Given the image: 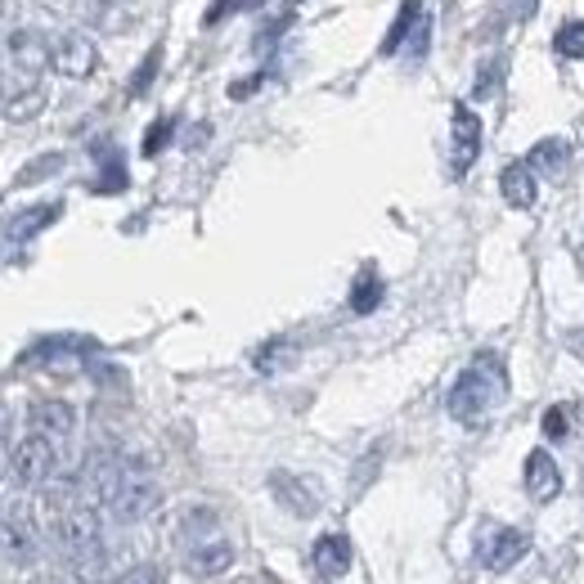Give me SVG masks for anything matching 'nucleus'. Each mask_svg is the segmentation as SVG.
<instances>
[{"mask_svg": "<svg viewBox=\"0 0 584 584\" xmlns=\"http://www.w3.org/2000/svg\"><path fill=\"white\" fill-rule=\"evenodd\" d=\"M499 189H504L508 207L526 211V207L535 202V171H531L526 162H513V167H504V176H499Z\"/></svg>", "mask_w": 584, "mask_h": 584, "instance_id": "nucleus-13", "label": "nucleus"}, {"mask_svg": "<svg viewBox=\"0 0 584 584\" xmlns=\"http://www.w3.org/2000/svg\"><path fill=\"white\" fill-rule=\"evenodd\" d=\"M10 454H14V449L6 445V436H0V477H10Z\"/></svg>", "mask_w": 584, "mask_h": 584, "instance_id": "nucleus-22", "label": "nucleus"}, {"mask_svg": "<svg viewBox=\"0 0 584 584\" xmlns=\"http://www.w3.org/2000/svg\"><path fill=\"white\" fill-rule=\"evenodd\" d=\"M99 508L95 504H86V499H77V504H68L59 517H55V544L68 553V557H77V553H90V548H99L103 540H99Z\"/></svg>", "mask_w": 584, "mask_h": 584, "instance_id": "nucleus-5", "label": "nucleus"}, {"mask_svg": "<svg viewBox=\"0 0 584 584\" xmlns=\"http://www.w3.org/2000/svg\"><path fill=\"white\" fill-rule=\"evenodd\" d=\"M562 162H566V145H562V140H544V145H535L531 158H526L531 171H548V176H562Z\"/></svg>", "mask_w": 584, "mask_h": 584, "instance_id": "nucleus-16", "label": "nucleus"}, {"mask_svg": "<svg viewBox=\"0 0 584 584\" xmlns=\"http://www.w3.org/2000/svg\"><path fill=\"white\" fill-rule=\"evenodd\" d=\"M10 477L23 486V491H37V486H50L59 477V441L41 436V432H28L14 454H10Z\"/></svg>", "mask_w": 584, "mask_h": 584, "instance_id": "nucleus-3", "label": "nucleus"}, {"mask_svg": "<svg viewBox=\"0 0 584 584\" xmlns=\"http://www.w3.org/2000/svg\"><path fill=\"white\" fill-rule=\"evenodd\" d=\"M46 108V90L37 86V81H28L23 90H14L10 99H6V112L14 117V122H23V117H37Z\"/></svg>", "mask_w": 584, "mask_h": 584, "instance_id": "nucleus-15", "label": "nucleus"}, {"mask_svg": "<svg viewBox=\"0 0 584 584\" xmlns=\"http://www.w3.org/2000/svg\"><path fill=\"white\" fill-rule=\"evenodd\" d=\"M270 491H275V495H279V504H284L288 513H297V517L319 513V491H315L310 482H301V477L275 473V477H270Z\"/></svg>", "mask_w": 584, "mask_h": 584, "instance_id": "nucleus-11", "label": "nucleus"}, {"mask_svg": "<svg viewBox=\"0 0 584 584\" xmlns=\"http://www.w3.org/2000/svg\"><path fill=\"white\" fill-rule=\"evenodd\" d=\"M504 392H508L504 365H499L495 356H477V365L467 369V374L454 383V392H449V414H454L458 423H482V418L504 400Z\"/></svg>", "mask_w": 584, "mask_h": 584, "instance_id": "nucleus-1", "label": "nucleus"}, {"mask_svg": "<svg viewBox=\"0 0 584 584\" xmlns=\"http://www.w3.org/2000/svg\"><path fill=\"white\" fill-rule=\"evenodd\" d=\"M477 145H482V122L473 117V108H454V176L473 167Z\"/></svg>", "mask_w": 584, "mask_h": 584, "instance_id": "nucleus-10", "label": "nucleus"}, {"mask_svg": "<svg viewBox=\"0 0 584 584\" xmlns=\"http://www.w3.org/2000/svg\"><path fill=\"white\" fill-rule=\"evenodd\" d=\"M557 491H562V467L553 463L548 449H531L526 454V495L535 504H548V499H557Z\"/></svg>", "mask_w": 584, "mask_h": 584, "instance_id": "nucleus-9", "label": "nucleus"}, {"mask_svg": "<svg viewBox=\"0 0 584 584\" xmlns=\"http://www.w3.org/2000/svg\"><path fill=\"white\" fill-rule=\"evenodd\" d=\"M553 46H557L562 59H584V23H580V19L562 23L557 37H553Z\"/></svg>", "mask_w": 584, "mask_h": 584, "instance_id": "nucleus-17", "label": "nucleus"}, {"mask_svg": "<svg viewBox=\"0 0 584 584\" xmlns=\"http://www.w3.org/2000/svg\"><path fill=\"white\" fill-rule=\"evenodd\" d=\"M378 297H383V284H378L374 275H365V279H360V288H356V297H350V306H356V310L365 315V310H374V306H378Z\"/></svg>", "mask_w": 584, "mask_h": 584, "instance_id": "nucleus-19", "label": "nucleus"}, {"mask_svg": "<svg viewBox=\"0 0 584 584\" xmlns=\"http://www.w3.org/2000/svg\"><path fill=\"white\" fill-rule=\"evenodd\" d=\"M526 548H531V540H526L522 531H513V526H495V531L482 535V548H477V553H482V562H486L491 571H508Z\"/></svg>", "mask_w": 584, "mask_h": 584, "instance_id": "nucleus-8", "label": "nucleus"}, {"mask_svg": "<svg viewBox=\"0 0 584 584\" xmlns=\"http://www.w3.org/2000/svg\"><path fill=\"white\" fill-rule=\"evenodd\" d=\"M10 63L14 72H23L28 81H37L50 68V41L37 28H14L10 32Z\"/></svg>", "mask_w": 584, "mask_h": 584, "instance_id": "nucleus-7", "label": "nucleus"}, {"mask_svg": "<svg viewBox=\"0 0 584 584\" xmlns=\"http://www.w3.org/2000/svg\"><path fill=\"white\" fill-rule=\"evenodd\" d=\"M544 436H548V441H566V436H571V409L553 405V409L544 414Z\"/></svg>", "mask_w": 584, "mask_h": 584, "instance_id": "nucleus-18", "label": "nucleus"}, {"mask_svg": "<svg viewBox=\"0 0 584 584\" xmlns=\"http://www.w3.org/2000/svg\"><path fill=\"white\" fill-rule=\"evenodd\" d=\"M112 584H162V571L158 566H149V562H140V566H131V571H122Z\"/></svg>", "mask_w": 584, "mask_h": 584, "instance_id": "nucleus-20", "label": "nucleus"}, {"mask_svg": "<svg viewBox=\"0 0 584 584\" xmlns=\"http://www.w3.org/2000/svg\"><path fill=\"white\" fill-rule=\"evenodd\" d=\"M310 557H315V566H319L324 575H346V566H350V544H346V535H319Z\"/></svg>", "mask_w": 584, "mask_h": 584, "instance_id": "nucleus-14", "label": "nucleus"}, {"mask_svg": "<svg viewBox=\"0 0 584 584\" xmlns=\"http://www.w3.org/2000/svg\"><path fill=\"white\" fill-rule=\"evenodd\" d=\"M162 504V491L154 482V473L145 467V458H127V473H122V491L112 495L108 513L117 522H145L154 508Z\"/></svg>", "mask_w": 584, "mask_h": 584, "instance_id": "nucleus-4", "label": "nucleus"}, {"mask_svg": "<svg viewBox=\"0 0 584 584\" xmlns=\"http://www.w3.org/2000/svg\"><path fill=\"white\" fill-rule=\"evenodd\" d=\"M162 140H167V122H158V127L149 131V140H145V154H158V149H162Z\"/></svg>", "mask_w": 584, "mask_h": 584, "instance_id": "nucleus-21", "label": "nucleus"}, {"mask_svg": "<svg viewBox=\"0 0 584 584\" xmlns=\"http://www.w3.org/2000/svg\"><path fill=\"white\" fill-rule=\"evenodd\" d=\"M50 68L59 77L81 81V77H90L99 68V50H95V41L86 32H59L55 46H50Z\"/></svg>", "mask_w": 584, "mask_h": 584, "instance_id": "nucleus-6", "label": "nucleus"}, {"mask_svg": "<svg viewBox=\"0 0 584 584\" xmlns=\"http://www.w3.org/2000/svg\"><path fill=\"white\" fill-rule=\"evenodd\" d=\"M185 544H189V566L198 575H220L234 562V544L220 535L211 513H189L185 517Z\"/></svg>", "mask_w": 584, "mask_h": 584, "instance_id": "nucleus-2", "label": "nucleus"}, {"mask_svg": "<svg viewBox=\"0 0 584 584\" xmlns=\"http://www.w3.org/2000/svg\"><path fill=\"white\" fill-rule=\"evenodd\" d=\"M72 427H77V414H72V405H63V400H41L37 409H32V432H41V436H50V441H68L72 436Z\"/></svg>", "mask_w": 584, "mask_h": 584, "instance_id": "nucleus-12", "label": "nucleus"}]
</instances>
